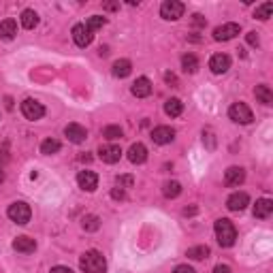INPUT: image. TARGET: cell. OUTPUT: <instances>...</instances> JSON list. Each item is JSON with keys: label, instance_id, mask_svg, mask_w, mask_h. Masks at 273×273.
<instances>
[{"label": "cell", "instance_id": "6da1fadb", "mask_svg": "<svg viewBox=\"0 0 273 273\" xmlns=\"http://www.w3.org/2000/svg\"><path fill=\"white\" fill-rule=\"evenodd\" d=\"M79 267H82L84 273H105L107 260L98 250H88L86 254L79 258Z\"/></svg>", "mask_w": 273, "mask_h": 273}, {"label": "cell", "instance_id": "7a4b0ae2", "mask_svg": "<svg viewBox=\"0 0 273 273\" xmlns=\"http://www.w3.org/2000/svg\"><path fill=\"white\" fill-rule=\"evenodd\" d=\"M216 239H218V244L222 248H230L232 244H235V239H237V230L235 226H232V222L228 218H220L216 220Z\"/></svg>", "mask_w": 273, "mask_h": 273}, {"label": "cell", "instance_id": "3957f363", "mask_svg": "<svg viewBox=\"0 0 273 273\" xmlns=\"http://www.w3.org/2000/svg\"><path fill=\"white\" fill-rule=\"evenodd\" d=\"M7 216L11 218L15 224H28L30 222V216H32V211H30V205L28 203H24V201H17V203H13V205H9V209H7Z\"/></svg>", "mask_w": 273, "mask_h": 273}, {"label": "cell", "instance_id": "277c9868", "mask_svg": "<svg viewBox=\"0 0 273 273\" xmlns=\"http://www.w3.org/2000/svg\"><path fill=\"white\" fill-rule=\"evenodd\" d=\"M186 7L179 3V0H165L163 7H160V15H163V19H167V22H177V19L184 15Z\"/></svg>", "mask_w": 273, "mask_h": 273}, {"label": "cell", "instance_id": "5b68a950", "mask_svg": "<svg viewBox=\"0 0 273 273\" xmlns=\"http://www.w3.org/2000/svg\"><path fill=\"white\" fill-rule=\"evenodd\" d=\"M228 118L235 124H250L252 120H254V115H252V111L246 103H232L228 109Z\"/></svg>", "mask_w": 273, "mask_h": 273}, {"label": "cell", "instance_id": "8992f818", "mask_svg": "<svg viewBox=\"0 0 273 273\" xmlns=\"http://www.w3.org/2000/svg\"><path fill=\"white\" fill-rule=\"evenodd\" d=\"M22 113L26 120H32V122H36V120H41L45 115V107L38 103V100L34 98H26L22 103Z\"/></svg>", "mask_w": 273, "mask_h": 273}, {"label": "cell", "instance_id": "52a82bcc", "mask_svg": "<svg viewBox=\"0 0 273 273\" xmlns=\"http://www.w3.org/2000/svg\"><path fill=\"white\" fill-rule=\"evenodd\" d=\"M77 184L86 192H94L98 188V175L94 171H79L77 173Z\"/></svg>", "mask_w": 273, "mask_h": 273}, {"label": "cell", "instance_id": "ba28073f", "mask_svg": "<svg viewBox=\"0 0 273 273\" xmlns=\"http://www.w3.org/2000/svg\"><path fill=\"white\" fill-rule=\"evenodd\" d=\"M239 32H241V26L230 22V24H224V26H218L214 30V38L216 41H230V38H235Z\"/></svg>", "mask_w": 273, "mask_h": 273}, {"label": "cell", "instance_id": "9c48e42d", "mask_svg": "<svg viewBox=\"0 0 273 273\" xmlns=\"http://www.w3.org/2000/svg\"><path fill=\"white\" fill-rule=\"evenodd\" d=\"M98 158L103 160V163H107V165H115L120 158H122V149H120V145H103L98 149Z\"/></svg>", "mask_w": 273, "mask_h": 273}, {"label": "cell", "instance_id": "30bf717a", "mask_svg": "<svg viewBox=\"0 0 273 273\" xmlns=\"http://www.w3.org/2000/svg\"><path fill=\"white\" fill-rule=\"evenodd\" d=\"M173 139H175V130L171 126H158V128L151 130V141L158 145H167Z\"/></svg>", "mask_w": 273, "mask_h": 273}, {"label": "cell", "instance_id": "8fae6325", "mask_svg": "<svg viewBox=\"0 0 273 273\" xmlns=\"http://www.w3.org/2000/svg\"><path fill=\"white\" fill-rule=\"evenodd\" d=\"M209 68H211V73H216V75H224L230 68V58L226 54H214L209 60Z\"/></svg>", "mask_w": 273, "mask_h": 273}, {"label": "cell", "instance_id": "7c38bea8", "mask_svg": "<svg viewBox=\"0 0 273 273\" xmlns=\"http://www.w3.org/2000/svg\"><path fill=\"white\" fill-rule=\"evenodd\" d=\"M92 38H94V34L86 28V24H75L73 26V41L79 47H88L90 43H92Z\"/></svg>", "mask_w": 273, "mask_h": 273}, {"label": "cell", "instance_id": "4fadbf2b", "mask_svg": "<svg viewBox=\"0 0 273 273\" xmlns=\"http://www.w3.org/2000/svg\"><path fill=\"white\" fill-rule=\"evenodd\" d=\"M64 135H66V139L70 141V143H84V141L88 139V130L84 126H79V124H68L64 128Z\"/></svg>", "mask_w": 273, "mask_h": 273}, {"label": "cell", "instance_id": "5bb4252c", "mask_svg": "<svg viewBox=\"0 0 273 273\" xmlns=\"http://www.w3.org/2000/svg\"><path fill=\"white\" fill-rule=\"evenodd\" d=\"M248 205H250V197L246 192H235V194H230L226 201V207L230 211H244Z\"/></svg>", "mask_w": 273, "mask_h": 273}, {"label": "cell", "instance_id": "9a60e30c", "mask_svg": "<svg viewBox=\"0 0 273 273\" xmlns=\"http://www.w3.org/2000/svg\"><path fill=\"white\" fill-rule=\"evenodd\" d=\"M128 160L133 165H143L147 160V147L143 143H133L128 149Z\"/></svg>", "mask_w": 273, "mask_h": 273}, {"label": "cell", "instance_id": "2e32d148", "mask_svg": "<svg viewBox=\"0 0 273 273\" xmlns=\"http://www.w3.org/2000/svg\"><path fill=\"white\" fill-rule=\"evenodd\" d=\"M244 179H246V171L241 167L226 169V173H224V184L226 186H239V184H244Z\"/></svg>", "mask_w": 273, "mask_h": 273}, {"label": "cell", "instance_id": "e0dca14e", "mask_svg": "<svg viewBox=\"0 0 273 273\" xmlns=\"http://www.w3.org/2000/svg\"><path fill=\"white\" fill-rule=\"evenodd\" d=\"M130 92H133L137 98H145V96L151 94V82L147 77H139L133 84V88H130Z\"/></svg>", "mask_w": 273, "mask_h": 273}, {"label": "cell", "instance_id": "ac0fdd59", "mask_svg": "<svg viewBox=\"0 0 273 273\" xmlns=\"http://www.w3.org/2000/svg\"><path fill=\"white\" fill-rule=\"evenodd\" d=\"M15 34H17L15 19H5V22H0V38H3V41H13Z\"/></svg>", "mask_w": 273, "mask_h": 273}, {"label": "cell", "instance_id": "d6986e66", "mask_svg": "<svg viewBox=\"0 0 273 273\" xmlns=\"http://www.w3.org/2000/svg\"><path fill=\"white\" fill-rule=\"evenodd\" d=\"M271 214H273V201L271 199H258L256 205H254V216L260 218V220H265Z\"/></svg>", "mask_w": 273, "mask_h": 273}, {"label": "cell", "instance_id": "ffe728a7", "mask_svg": "<svg viewBox=\"0 0 273 273\" xmlns=\"http://www.w3.org/2000/svg\"><path fill=\"white\" fill-rule=\"evenodd\" d=\"M13 250H17V252H22V254H30V252H34L36 250V241L32 239V237H17L15 241H13Z\"/></svg>", "mask_w": 273, "mask_h": 273}, {"label": "cell", "instance_id": "44dd1931", "mask_svg": "<svg viewBox=\"0 0 273 273\" xmlns=\"http://www.w3.org/2000/svg\"><path fill=\"white\" fill-rule=\"evenodd\" d=\"M165 113L171 115V118H179L184 113V103H181L179 98H169L165 103Z\"/></svg>", "mask_w": 273, "mask_h": 273}, {"label": "cell", "instance_id": "7402d4cb", "mask_svg": "<svg viewBox=\"0 0 273 273\" xmlns=\"http://www.w3.org/2000/svg\"><path fill=\"white\" fill-rule=\"evenodd\" d=\"M181 68H184V73L194 75L197 70H199V60H197V56H194V54L181 56Z\"/></svg>", "mask_w": 273, "mask_h": 273}, {"label": "cell", "instance_id": "603a6c76", "mask_svg": "<svg viewBox=\"0 0 273 273\" xmlns=\"http://www.w3.org/2000/svg\"><path fill=\"white\" fill-rule=\"evenodd\" d=\"M254 94H256V100H258V103H262V105H271L273 103V92H271V88L265 86V84L256 86Z\"/></svg>", "mask_w": 273, "mask_h": 273}, {"label": "cell", "instance_id": "cb8c5ba5", "mask_svg": "<svg viewBox=\"0 0 273 273\" xmlns=\"http://www.w3.org/2000/svg\"><path fill=\"white\" fill-rule=\"evenodd\" d=\"M130 70H133V64H130V60H118V62H113V75L124 79L130 75Z\"/></svg>", "mask_w": 273, "mask_h": 273}, {"label": "cell", "instance_id": "d4e9b609", "mask_svg": "<svg viewBox=\"0 0 273 273\" xmlns=\"http://www.w3.org/2000/svg\"><path fill=\"white\" fill-rule=\"evenodd\" d=\"M36 24H38V15H36V11H32V9H26V11L22 13V26H24L26 30H32Z\"/></svg>", "mask_w": 273, "mask_h": 273}, {"label": "cell", "instance_id": "484cf974", "mask_svg": "<svg viewBox=\"0 0 273 273\" xmlns=\"http://www.w3.org/2000/svg\"><path fill=\"white\" fill-rule=\"evenodd\" d=\"M186 256L192 258V260H203L209 256V248L207 246H194V248H190L186 252Z\"/></svg>", "mask_w": 273, "mask_h": 273}, {"label": "cell", "instance_id": "4316f807", "mask_svg": "<svg viewBox=\"0 0 273 273\" xmlns=\"http://www.w3.org/2000/svg\"><path fill=\"white\" fill-rule=\"evenodd\" d=\"M56 151H60V141H56V139H45L43 143H41V154L52 156V154H56Z\"/></svg>", "mask_w": 273, "mask_h": 273}, {"label": "cell", "instance_id": "83f0119b", "mask_svg": "<svg viewBox=\"0 0 273 273\" xmlns=\"http://www.w3.org/2000/svg\"><path fill=\"white\" fill-rule=\"evenodd\" d=\"M271 11H273V3H262L260 7H256L254 17H258L260 22H267V19L271 17Z\"/></svg>", "mask_w": 273, "mask_h": 273}, {"label": "cell", "instance_id": "f1b7e54d", "mask_svg": "<svg viewBox=\"0 0 273 273\" xmlns=\"http://www.w3.org/2000/svg\"><path fill=\"white\" fill-rule=\"evenodd\" d=\"M179 192H181V184H179V181H167L163 194L167 199H175V197H179Z\"/></svg>", "mask_w": 273, "mask_h": 273}, {"label": "cell", "instance_id": "f546056e", "mask_svg": "<svg viewBox=\"0 0 273 273\" xmlns=\"http://www.w3.org/2000/svg\"><path fill=\"white\" fill-rule=\"evenodd\" d=\"M105 24H107V19H105V17H100V15H92V17H90L88 22H86V28L94 34L96 30H98V28H103Z\"/></svg>", "mask_w": 273, "mask_h": 273}, {"label": "cell", "instance_id": "4dcf8cb0", "mask_svg": "<svg viewBox=\"0 0 273 273\" xmlns=\"http://www.w3.org/2000/svg\"><path fill=\"white\" fill-rule=\"evenodd\" d=\"M122 128L120 126H107L105 130H103V137L105 139H109V141H115V139H122Z\"/></svg>", "mask_w": 273, "mask_h": 273}, {"label": "cell", "instance_id": "1f68e13d", "mask_svg": "<svg viewBox=\"0 0 273 273\" xmlns=\"http://www.w3.org/2000/svg\"><path fill=\"white\" fill-rule=\"evenodd\" d=\"M82 226H84L86 230H98L100 220H98L96 216H86V218L82 220Z\"/></svg>", "mask_w": 273, "mask_h": 273}, {"label": "cell", "instance_id": "d6a6232c", "mask_svg": "<svg viewBox=\"0 0 273 273\" xmlns=\"http://www.w3.org/2000/svg\"><path fill=\"white\" fill-rule=\"evenodd\" d=\"M111 199H115V201H124L126 199V192H124V188H113L111 190Z\"/></svg>", "mask_w": 273, "mask_h": 273}, {"label": "cell", "instance_id": "836d02e7", "mask_svg": "<svg viewBox=\"0 0 273 273\" xmlns=\"http://www.w3.org/2000/svg\"><path fill=\"white\" fill-rule=\"evenodd\" d=\"M118 186L120 188H124V186H133V177H130V175H124V177H118Z\"/></svg>", "mask_w": 273, "mask_h": 273}, {"label": "cell", "instance_id": "e575fe53", "mask_svg": "<svg viewBox=\"0 0 273 273\" xmlns=\"http://www.w3.org/2000/svg\"><path fill=\"white\" fill-rule=\"evenodd\" d=\"M192 17H194L192 22H194V26H197V28H205V24H207V22H205V17H203V15H199V13H197V15H192Z\"/></svg>", "mask_w": 273, "mask_h": 273}, {"label": "cell", "instance_id": "d590c367", "mask_svg": "<svg viewBox=\"0 0 273 273\" xmlns=\"http://www.w3.org/2000/svg\"><path fill=\"white\" fill-rule=\"evenodd\" d=\"M173 273H197L192 267H188V265H179V267H175V271Z\"/></svg>", "mask_w": 273, "mask_h": 273}, {"label": "cell", "instance_id": "8d00e7d4", "mask_svg": "<svg viewBox=\"0 0 273 273\" xmlns=\"http://www.w3.org/2000/svg\"><path fill=\"white\" fill-rule=\"evenodd\" d=\"M248 43H250L252 47H256V45H258V34H256V32H250V34H248Z\"/></svg>", "mask_w": 273, "mask_h": 273}, {"label": "cell", "instance_id": "74e56055", "mask_svg": "<svg viewBox=\"0 0 273 273\" xmlns=\"http://www.w3.org/2000/svg\"><path fill=\"white\" fill-rule=\"evenodd\" d=\"M49 273H73V271H70L68 267H62V265H58V267H54V269L49 271Z\"/></svg>", "mask_w": 273, "mask_h": 273}, {"label": "cell", "instance_id": "f35d334b", "mask_svg": "<svg viewBox=\"0 0 273 273\" xmlns=\"http://www.w3.org/2000/svg\"><path fill=\"white\" fill-rule=\"evenodd\" d=\"M214 273H230V267L228 265H216Z\"/></svg>", "mask_w": 273, "mask_h": 273}, {"label": "cell", "instance_id": "ab89813d", "mask_svg": "<svg viewBox=\"0 0 273 273\" xmlns=\"http://www.w3.org/2000/svg\"><path fill=\"white\" fill-rule=\"evenodd\" d=\"M165 82H167V84H177V79H175V75L165 73Z\"/></svg>", "mask_w": 273, "mask_h": 273}, {"label": "cell", "instance_id": "60d3db41", "mask_svg": "<svg viewBox=\"0 0 273 273\" xmlns=\"http://www.w3.org/2000/svg\"><path fill=\"white\" fill-rule=\"evenodd\" d=\"M194 211H197L194 207H190V209L186 207V209H184V216H192V214H194Z\"/></svg>", "mask_w": 273, "mask_h": 273}, {"label": "cell", "instance_id": "b9f144b4", "mask_svg": "<svg viewBox=\"0 0 273 273\" xmlns=\"http://www.w3.org/2000/svg\"><path fill=\"white\" fill-rule=\"evenodd\" d=\"M105 9H109V11H115L118 5H115V3H109V5H105Z\"/></svg>", "mask_w": 273, "mask_h": 273}, {"label": "cell", "instance_id": "7bdbcfd3", "mask_svg": "<svg viewBox=\"0 0 273 273\" xmlns=\"http://www.w3.org/2000/svg\"><path fill=\"white\" fill-rule=\"evenodd\" d=\"M98 54H100V56H107V54H109V49H107V47H100V49H98Z\"/></svg>", "mask_w": 273, "mask_h": 273}, {"label": "cell", "instance_id": "ee69618b", "mask_svg": "<svg viewBox=\"0 0 273 273\" xmlns=\"http://www.w3.org/2000/svg\"><path fill=\"white\" fill-rule=\"evenodd\" d=\"M3 179H5V173H3V169H0V184H3Z\"/></svg>", "mask_w": 273, "mask_h": 273}]
</instances>
